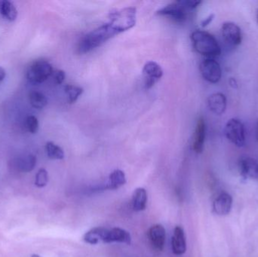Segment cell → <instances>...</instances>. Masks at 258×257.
Masks as SVG:
<instances>
[{
  "label": "cell",
  "mask_w": 258,
  "mask_h": 257,
  "mask_svg": "<svg viewBox=\"0 0 258 257\" xmlns=\"http://www.w3.org/2000/svg\"><path fill=\"white\" fill-rule=\"evenodd\" d=\"M118 34L116 30L109 23L99 26L81 38L77 48L78 54H83L90 52Z\"/></svg>",
  "instance_id": "6da1fadb"
},
{
  "label": "cell",
  "mask_w": 258,
  "mask_h": 257,
  "mask_svg": "<svg viewBox=\"0 0 258 257\" xmlns=\"http://www.w3.org/2000/svg\"><path fill=\"white\" fill-rule=\"evenodd\" d=\"M191 41L194 49L198 54L212 58L222 53L218 42L209 32L203 30H196L191 34Z\"/></svg>",
  "instance_id": "7a4b0ae2"
},
{
  "label": "cell",
  "mask_w": 258,
  "mask_h": 257,
  "mask_svg": "<svg viewBox=\"0 0 258 257\" xmlns=\"http://www.w3.org/2000/svg\"><path fill=\"white\" fill-rule=\"evenodd\" d=\"M136 16L137 10L136 8H124L111 13L108 23L114 26L120 34L136 26Z\"/></svg>",
  "instance_id": "3957f363"
},
{
  "label": "cell",
  "mask_w": 258,
  "mask_h": 257,
  "mask_svg": "<svg viewBox=\"0 0 258 257\" xmlns=\"http://www.w3.org/2000/svg\"><path fill=\"white\" fill-rule=\"evenodd\" d=\"M53 68L46 60H37L32 62L26 71V78L32 84H41L53 75Z\"/></svg>",
  "instance_id": "277c9868"
},
{
  "label": "cell",
  "mask_w": 258,
  "mask_h": 257,
  "mask_svg": "<svg viewBox=\"0 0 258 257\" xmlns=\"http://www.w3.org/2000/svg\"><path fill=\"white\" fill-rule=\"evenodd\" d=\"M186 0H180L172 2L157 12V14L169 18L176 23H184L188 19V13L190 12Z\"/></svg>",
  "instance_id": "5b68a950"
},
{
  "label": "cell",
  "mask_w": 258,
  "mask_h": 257,
  "mask_svg": "<svg viewBox=\"0 0 258 257\" xmlns=\"http://www.w3.org/2000/svg\"><path fill=\"white\" fill-rule=\"evenodd\" d=\"M226 138L238 147L244 146L246 144V132L243 123L236 118L230 120L224 129Z\"/></svg>",
  "instance_id": "8992f818"
},
{
  "label": "cell",
  "mask_w": 258,
  "mask_h": 257,
  "mask_svg": "<svg viewBox=\"0 0 258 257\" xmlns=\"http://www.w3.org/2000/svg\"><path fill=\"white\" fill-rule=\"evenodd\" d=\"M200 72L203 78L208 82L218 83L222 76V68L217 60L207 58L203 60L200 66Z\"/></svg>",
  "instance_id": "52a82bcc"
},
{
  "label": "cell",
  "mask_w": 258,
  "mask_h": 257,
  "mask_svg": "<svg viewBox=\"0 0 258 257\" xmlns=\"http://www.w3.org/2000/svg\"><path fill=\"white\" fill-rule=\"evenodd\" d=\"M143 76L145 88L150 89L162 77L163 70L158 64L154 62H148L144 66Z\"/></svg>",
  "instance_id": "ba28073f"
},
{
  "label": "cell",
  "mask_w": 258,
  "mask_h": 257,
  "mask_svg": "<svg viewBox=\"0 0 258 257\" xmlns=\"http://www.w3.org/2000/svg\"><path fill=\"white\" fill-rule=\"evenodd\" d=\"M222 34L226 42L232 46H240L242 40L241 30L232 22H226L222 25Z\"/></svg>",
  "instance_id": "9c48e42d"
},
{
  "label": "cell",
  "mask_w": 258,
  "mask_h": 257,
  "mask_svg": "<svg viewBox=\"0 0 258 257\" xmlns=\"http://www.w3.org/2000/svg\"><path fill=\"white\" fill-rule=\"evenodd\" d=\"M232 198L226 192H222L218 196L213 203V212L218 216L229 214L232 208Z\"/></svg>",
  "instance_id": "30bf717a"
},
{
  "label": "cell",
  "mask_w": 258,
  "mask_h": 257,
  "mask_svg": "<svg viewBox=\"0 0 258 257\" xmlns=\"http://www.w3.org/2000/svg\"><path fill=\"white\" fill-rule=\"evenodd\" d=\"M240 174L244 179H258V163L254 158L249 157L240 160Z\"/></svg>",
  "instance_id": "8fae6325"
},
{
  "label": "cell",
  "mask_w": 258,
  "mask_h": 257,
  "mask_svg": "<svg viewBox=\"0 0 258 257\" xmlns=\"http://www.w3.org/2000/svg\"><path fill=\"white\" fill-rule=\"evenodd\" d=\"M172 252L176 255L185 254L186 250V236L184 231L180 226H176L172 238Z\"/></svg>",
  "instance_id": "7c38bea8"
},
{
  "label": "cell",
  "mask_w": 258,
  "mask_h": 257,
  "mask_svg": "<svg viewBox=\"0 0 258 257\" xmlns=\"http://www.w3.org/2000/svg\"><path fill=\"white\" fill-rule=\"evenodd\" d=\"M148 234L152 246L158 250H162L164 249L166 238V230L164 227L160 224L152 226L150 228Z\"/></svg>",
  "instance_id": "4fadbf2b"
},
{
  "label": "cell",
  "mask_w": 258,
  "mask_h": 257,
  "mask_svg": "<svg viewBox=\"0 0 258 257\" xmlns=\"http://www.w3.org/2000/svg\"><path fill=\"white\" fill-rule=\"evenodd\" d=\"M206 124L203 117H200L197 121L195 133H194L192 148L196 153L202 152L206 140Z\"/></svg>",
  "instance_id": "5bb4252c"
},
{
  "label": "cell",
  "mask_w": 258,
  "mask_h": 257,
  "mask_svg": "<svg viewBox=\"0 0 258 257\" xmlns=\"http://www.w3.org/2000/svg\"><path fill=\"white\" fill-rule=\"evenodd\" d=\"M208 106L215 115H222L226 109V96L222 93L213 94L208 98Z\"/></svg>",
  "instance_id": "9a60e30c"
},
{
  "label": "cell",
  "mask_w": 258,
  "mask_h": 257,
  "mask_svg": "<svg viewBox=\"0 0 258 257\" xmlns=\"http://www.w3.org/2000/svg\"><path fill=\"white\" fill-rule=\"evenodd\" d=\"M112 242L124 243L130 244L132 242V236L128 232L120 228H112L108 230L105 243L110 244Z\"/></svg>",
  "instance_id": "2e32d148"
},
{
  "label": "cell",
  "mask_w": 258,
  "mask_h": 257,
  "mask_svg": "<svg viewBox=\"0 0 258 257\" xmlns=\"http://www.w3.org/2000/svg\"><path fill=\"white\" fill-rule=\"evenodd\" d=\"M108 228L104 227H96L87 232L83 236V240L90 244H98L100 242L105 243L106 234H108Z\"/></svg>",
  "instance_id": "e0dca14e"
},
{
  "label": "cell",
  "mask_w": 258,
  "mask_h": 257,
  "mask_svg": "<svg viewBox=\"0 0 258 257\" xmlns=\"http://www.w3.org/2000/svg\"><path fill=\"white\" fill-rule=\"evenodd\" d=\"M16 168L24 173L32 172L36 164V157L32 154H26L19 157L16 160Z\"/></svg>",
  "instance_id": "ac0fdd59"
},
{
  "label": "cell",
  "mask_w": 258,
  "mask_h": 257,
  "mask_svg": "<svg viewBox=\"0 0 258 257\" xmlns=\"http://www.w3.org/2000/svg\"><path fill=\"white\" fill-rule=\"evenodd\" d=\"M148 204V192L145 188L139 187L134 190L132 196L133 208L136 212L145 210Z\"/></svg>",
  "instance_id": "d6986e66"
},
{
  "label": "cell",
  "mask_w": 258,
  "mask_h": 257,
  "mask_svg": "<svg viewBox=\"0 0 258 257\" xmlns=\"http://www.w3.org/2000/svg\"><path fill=\"white\" fill-rule=\"evenodd\" d=\"M126 184V174L122 170L117 169L110 174L109 180L106 184V188L110 190H118Z\"/></svg>",
  "instance_id": "ffe728a7"
},
{
  "label": "cell",
  "mask_w": 258,
  "mask_h": 257,
  "mask_svg": "<svg viewBox=\"0 0 258 257\" xmlns=\"http://www.w3.org/2000/svg\"><path fill=\"white\" fill-rule=\"evenodd\" d=\"M0 13L10 22H14L18 16V11L13 2L4 0L0 2Z\"/></svg>",
  "instance_id": "44dd1931"
},
{
  "label": "cell",
  "mask_w": 258,
  "mask_h": 257,
  "mask_svg": "<svg viewBox=\"0 0 258 257\" xmlns=\"http://www.w3.org/2000/svg\"><path fill=\"white\" fill-rule=\"evenodd\" d=\"M29 100L31 106L37 110L43 109L48 104V99L46 95L36 90L29 94Z\"/></svg>",
  "instance_id": "7402d4cb"
},
{
  "label": "cell",
  "mask_w": 258,
  "mask_h": 257,
  "mask_svg": "<svg viewBox=\"0 0 258 257\" xmlns=\"http://www.w3.org/2000/svg\"><path fill=\"white\" fill-rule=\"evenodd\" d=\"M46 152L48 158L54 160H62L64 158V152L62 147L58 146L52 141H48L46 144Z\"/></svg>",
  "instance_id": "603a6c76"
},
{
  "label": "cell",
  "mask_w": 258,
  "mask_h": 257,
  "mask_svg": "<svg viewBox=\"0 0 258 257\" xmlns=\"http://www.w3.org/2000/svg\"><path fill=\"white\" fill-rule=\"evenodd\" d=\"M64 92L68 96V101L69 104H74L78 98L82 94V88L78 86H72V84H68L64 87Z\"/></svg>",
  "instance_id": "cb8c5ba5"
},
{
  "label": "cell",
  "mask_w": 258,
  "mask_h": 257,
  "mask_svg": "<svg viewBox=\"0 0 258 257\" xmlns=\"http://www.w3.org/2000/svg\"><path fill=\"white\" fill-rule=\"evenodd\" d=\"M48 182V174L46 169L41 168L36 175L35 185L38 188L45 187Z\"/></svg>",
  "instance_id": "d4e9b609"
},
{
  "label": "cell",
  "mask_w": 258,
  "mask_h": 257,
  "mask_svg": "<svg viewBox=\"0 0 258 257\" xmlns=\"http://www.w3.org/2000/svg\"><path fill=\"white\" fill-rule=\"evenodd\" d=\"M25 126H26V130L32 134L37 133L38 130V127H40L38 120L34 116H28L26 117Z\"/></svg>",
  "instance_id": "484cf974"
},
{
  "label": "cell",
  "mask_w": 258,
  "mask_h": 257,
  "mask_svg": "<svg viewBox=\"0 0 258 257\" xmlns=\"http://www.w3.org/2000/svg\"><path fill=\"white\" fill-rule=\"evenodd\" d=\"M53 74H54V82L58 84H62L64 81L65 78H66V74H65L64 71L62 70L56 71V72H53Z\"/></svg>",
  "instance_id": "4316f807"
},
{
  "label": "cell",
  "mask_w": 258,
  "mask_h": 257,
  "mask_svg": "<svg viewBox=\"0 0 258 257\" xmlns=\"http://www.w3.org/2000/svg\"><path fill=\"white\" fill-rule=\"evenodd\" d=\"M214 18V14H210V16H208V17L206 18L204 20H202V28H206V26H208V25L212 23Z\"/></svg>",
  "instance_id": "83f0119b"
},
{
  "label": "cell",
  "mask_w": 258,
  "mask_h": 257,
  "mask_svg": "<svg viewBox=\"0 0 258 257\" xmlns=\"http://www.w3.org/2000/svg\"><path fill=\"white\" fill-rule=\"evenodd\" d=\"M6 76V72L5 69L0 66V84L5 80Z\"/></svg>",
  "instance_id": "f1b7e54d"
},
{
  "label": "cell",
  "mask_w": 258,
  "mask_h": 257,
  "mask_svg": "<svg viewBox=\"0 0 258 257\" xmlns=\"http://www.w3.org/2000/svg\"><path fill=\"white\" fill-rule=\"evenodd\" d=\"M31 257H42L41 256L38 255V254H34Z\"/></svg>",
  "instance_id": "f546056e"
},
{
  "label": "cell",
  "mask_w": 258,
  "mask_h": 257,
  "mask_svg": "<svg viewBox=\"0 0 258 257\" xmlns=\"http://www.w3.org/2000/svg\"><path fill=\"white\" fill-rule=\"evenodd\" d=\"M256 20H258V12H256Z\"/></svg>",
  "instance_id": "4dcf8cb0"
},
{
  "label": "cell",
  "mask_w": 258,
  "mask_h": 257,
  "mask_svg": "<svg viewBox=\"0 0 258 257\" xmlns=\"http://www.w3.org/2000/svg\"><path fill=\"white\" fill-rule=\"evenodd\" d=\"M256 138H258V132H256Z\"/></svg>",
  "instance_id": "1f68e13d"
}]
</instances>
